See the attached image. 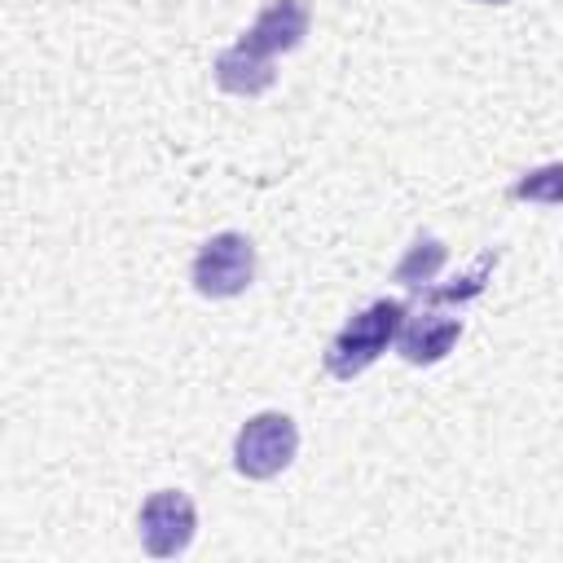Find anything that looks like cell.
Listing matches in <instances>:
<instances>
[{
	"instance_id": "8992f818",
	"label": "cell",
	"mask_w": 563,
	"mask_h": 563,
	"mask_svg": "<svg viewBox=\"0 0 563 563\" xmlns=\"http://www.w3.org/2000/svg\"><path fill=\"white\" fill-rule=\"evenodd\" d=\"M462 339V317H449V312H422V317H409L400 321L396 330V352L409 361V365H435L453 352V343Z\"/></svg>"
},
{
	"instance_id": "9c48e42d",
	"label": "cell",
	"mask_w": 563,
	"mask_h": 563,
	"mask_svg": "<svg viewBox=\"0 0 563 563\" xmlns=\"http://www.w3.org/2000/svg\"><path fill=\"white\" fill-rule=\"evenodd\" d=\"M493 268H497V251H484V255L471 264L466 277H457L453 286H435V290H427V295H431V299H457V303H466V299H475V295L484 290V282H488Z\"/></svg>"
},
{
	"instance_id": "7a4b0ae2",
	"label": "cell",
	"mask_w": 563,
	"mask_h": 563,
	"mask_svg": "<svg viewBox=\"0 0 563 563\" xmlns=\"http://www.w3.org/2000/svg\"><path fill=\"white\" fill-rule=\"evenodd\" d=\"M299 453V427L290 413L282 409H264V413H251L242 427H238V440H233V466L238 475L246 479H273L282 475Z\"/></svg>"
},
{
	"instance_id": "8fae6325",
	"label": "cell",
	"mask_w": 563,
	"mask_h": 563,
	"mask_svg": "<svg viewBox=\"0 0 563 563\" xmlns=\"http://www.w3.org/2000/svg\"><path fill=\"white\" fill-rule=\"evenodd\" d=\"M475 4H506V0H475Z\"/></svg>"
},
{
	"instance_id": "52a82bcc",
	"label": "cell",
	"mask_w": 563,
	"mask_h": 563,
	"mask_svg": "<svg viewBox=\"0 0 563 563\" xmlns=\"http://www.w3.org/2000/svg\"><path fill=\"white\" fill-rule=\"evenodd\" d=\"M211 70H216V84H220L224 92H233V97H260V92L273 88V79H277L273 57H264V53H255V48H246V44L220 48Z\"/></svg>"
},
{
	"instance_id": "277c9868",
	"label": "cell",
	"mask_w": 563,
	"mask_h": 563,
	"mask_svg": "<svg viewBox=\"0 0 563 563\" xmlns=\"http://www.w3.org/2000/svg\"><path fill=\"white\" fill-rule=\"evenodd\" d=\"M136 528H141V545L154 554V559H176L189 550L194 532H198V510L189 501V493L180 488H158L141 501V515H136Z\"/></svg>"
},
{
	"instance_id": "6da1fadb",
	"label": "cell",
	"mask_w": 563,
	"mask_h": 563,
	"mask_svg": "<svg viewBox=\"0 0 563 563\" xmlns=\"http://www.w3.org/2000/svg\"><path fill=\"white\" fill-rule=\"evenodd\" d=\"M405 303L400 299H374L365 312H356L334 339H330V347H325V369L334 374V378H356V374H365L387 347H391V339H396V330H400V321H405Z\"/></svg>"
},
{
	"instance_id": "ba28073f",
	"label": "cell",
	"mask_w": 563,
	"mask_h": 563,
	"mask_svg": "<svg viewBox=\"0 0 563 563\" xmlns=\"http://www.w3.org/2000/svg\"><path fill=\"white\" fill-rule=\"evenodd\" d=\"M440 268H444V242H440V238H418V242L400 255L396 282H400V286H427Z\"/></svg>"
},
{
	"instance_id": "5b68a950",
	"label": "cell",
	"mask_w": 563,
	"mask_h": 563,
	"mask_svg": "<svg viewBox=\"0 0 563 563\" xmlns=\"http://www.w3.org/2000/svg\"><path fill=\"white\" fill-rule=\"evenodd\" d=\"M308 26H312V13H308L303 0H273V4L260 9V18L242 31L238 44H246V48H255V53H264V57H277V53L299 48L303 35H308Z\"/></svg>"
},
{
	"instance_id": "3957f363",
	"label": "cell",
	"mask_w": 563,
	"mask_h": 563,
	"mask_svg": "<svg viewBox=\"0 0 563 563\" xmlns=\"http://www.w3.org/2000/svg\"><path fill=\"white\" fill-rule=\"evenodd\" d=\"M189 277H194V290L202 299H233V295H242L255 282V246H251V238L238 233V229H224V233L207 238L198 246V255H194Z\"/></svg>"
},
{
	"instance_id": "30bf717a",
	"label": "cell",
	"mask_w": 563,
	"mask_h": 563,
	"mask_svg": "<svg viewBox=\"0 0 563 563\" xmlns=\"http://www.w3.org/2000/svg\"><path fill=\"white\" fill-rule=\"evenodd\" d=\"M515 198H541V202H559V163L541 167V172H523V180L510 189Z\"/></svg>"
}]
</instances>
